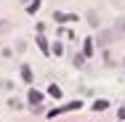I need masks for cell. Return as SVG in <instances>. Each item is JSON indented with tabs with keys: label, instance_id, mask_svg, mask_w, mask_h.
<instances>
[{
	"label": "cell",
	"instance_id": "cell-1",
	"mask_svg": "<svg viewBox=\"0 0 125 122\" xmlns=\"http://www.w3.org/2000/svg\"><path fill=\"white\" fill-rule=\"evenodd\" d=\"M40 101H43V93H40V90H29V103H32V106L40 103Z\"/></svg>",
	"mask_w": 125,
	"mask_h": 122
},
{
	"label": "cell",
	"instance_id": "cell-2",
	"mask_svg": "<svg viewBox=\"0 0 125 122\" xmlns=\"http://www.w3.org/2000/svg\"><path fill=\"white\" fill-rule=\"evenodd\" d=\"M53 19H56V21H75V16H72V13H59V11L53 13Z\"/></svg>",
	"mask_w": 125,
	"mask_h": 122
},
{
	"label": "cell",
	"instance_id": "cell-3",
	"mask_svg": "<svg viewBox=\"0 0 125 122\" xmlns=\"http://www.w3.org/2000/svg\"><path fill=\"white\" fill-rule=\"evenodd\" d=\"M21 80H24V82H32V69H29V66H21Z\"/></svg>",
	"mask_w": 125,
	"mask_h": 122
},
{
	"label": "cell",
	"instance_id": "cell-4",
	"mask_svg": "<svg viewBox=\"0 0 125 122\" xmlns=\"http://www.w3.org/2000/svg\"><path fill=\"white\" fill-rule=\"evenodd\" d=\"M48 96H53V98H61V88H59V85H51V88H48Z\"/></svg>",
	"mask_w": 125,
	"mask_h": 122
},
{
	"label": "cell",
	"instance_id": "cell-5",
	"mask_svg": "<svg viewBox=\"0 0 125 122\" xmlns=\"http://www.w3.org/2000/svg\"><path fill=\"white\" fill-rule=\"evenodd\" d=\"M91 53H93V40L88 37V40H85V50H83V56H91Z\"/></svg>",
	"mask_w": 125,
	"mask_h": 122
},
{
	"label": "cell",
	"instance_id": "cell-6",
	"mask_svg": "<svg viewBox=\"0 0 125 122\" xmlns=\"http://www.w3.org/2000/svg\"><path fill=\"white\" fill-rule=\"evenodd\" d=\"M115 29H117V32H125V16H123V19H117V24H115Z\"/></svg>",
	"mask_w": 125,
	"mask_h": 122
},
{
	"label": "cell",
	"instance_id": "cell-7",
	"mask_svg": "<svg viewBox=\"0 0 125 122\" xmlns=\"http://www.w3.org/2000/svg\"><path fill=\"white\" fill-rule=\"evenodd\" d=\"M37 8H40V0H32V3H29V8H27V11H29V13H35V11H37Z\"/></svg>",
	"mask_w": 125,
	"mask_h": 122
},
{
	"label": "cell",
	"instance_id": "cell-8",
	"mask_svg": "<svg viewBox=\"0 0 125 122\" xmlns=\"http://www.w3.org/2000/svg\"><path fill=\"white\" fill-rule=\"evenodd\" d=\"M37 45L45 50V53H51V50H48V43H45V37H37Z\"/></svg>",
	"mask_w": 125,
	"mask_h": 122
},
{
	"label": "cell",
	"instance_id": "cell-9",
	"mask_svg": "<svg viewBox=\"0 0 125 122\" xmlns=\"http://www.w3.org/2000/svg\"><path fill=\"white\" fill-rule=\"evenodd\" d=\"M93 109H96V112H104V109H106V101H96Z\"/></svg>",
	"mask_w": 125,
	"mask_h": 122
},
{
	"label": "cell",
	"instance_id": "cell-10",
	"mask_svg": "<svg viewBox=\"0 0 125 122\" xmlns=\"http://www.w3.org/2000/svg\"><path fill=\"white\" fill-rule=\"evenodd\" d=\"M51 53H56V56H61V53H64V48H61V43H56V45L51 48Z\"/></svg>",
	"mask_w": 125,
	"mask_h": 122
},
{
	"label": "cell",
	"instance_id": "cell-11",
	"mask_svg": "<svg viewBox=\"0 0 125 122\" xmlns=\"http://www.w3.org/2000/svg\"><path fill=\"white\" fill-rule=\"evenodd\" d=\"M8 27H11L8 21H0V35H3V32H8Z\"/></svg>",
	"mask_w": 125,
	"mask_h": 122
}]
</instances>
